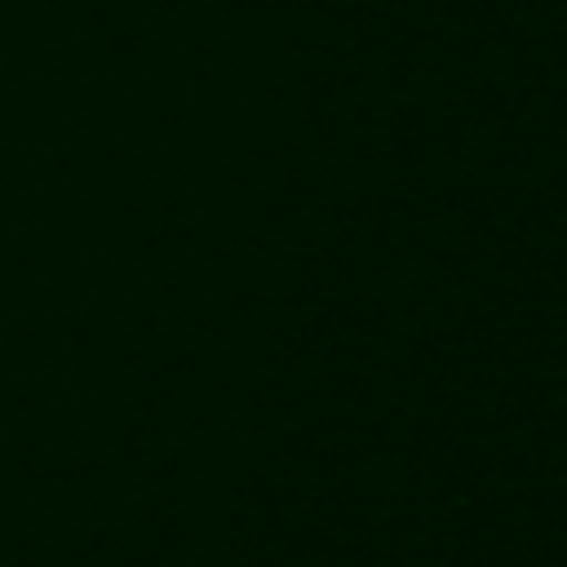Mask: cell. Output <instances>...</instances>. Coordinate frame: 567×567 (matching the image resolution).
<instances>
[]
</instances>
